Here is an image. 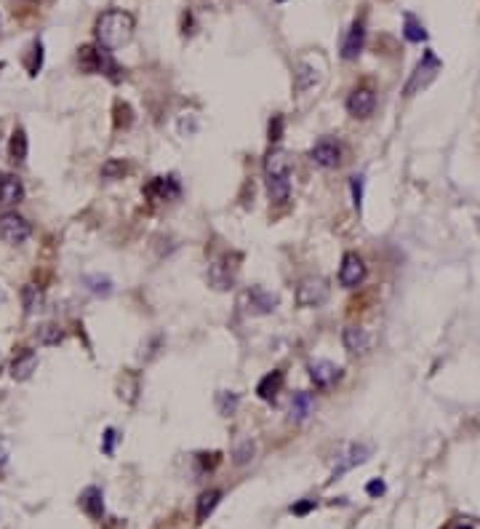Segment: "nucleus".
Returning a JSON list of instances; mask_svg holds the SVG:
<instances>
[{
	"label": "nucleus",
	"mask_w": 480,
	"mask_h": 529,
	"mask_svg": "<svg viewBox=\"0 0 480 529\" xmlns=\"http://www.w3.org/2000/svg\"><path fill=\"white\" fill-rule=\"evenodd\" d=\"M133 27H136V22H133L131 14L120 11V9H112V11H104L99 16L94 33H97L99 46H104V48H118V46L131 41Z\"/></svg>",
	"instance_id": "obj_1"
},
{
	"label": "nucleus",
	"mask_w": 480,
	"mask_h": 529,
	"mask_svg": "<svg viewBox=\"0 0 480 529\" xmlns=\"http://www.w3.org/2000/svg\"><path fill=\"white\" fill-rule=\"evenodd\" d=\"M77 65L83 73H99V75H107L109 80H120L118 62L104 46H83L77 54Z\"/></svg>",
	"instance_id": "obj_2"
},
{
	"label": "nucleus",
	"mask_w": 480,
	"mask_h": 529,
	"mask_svg": "<svg viewBox=\"0 0 480 529\" xmlns=\"http://www.w3.org/2000/svg\"><path fill=\"white\" fill-rule=\"evenodd\" d=\"M437 73H440V59H437L432 51H425L422 62L414 67V73H411L408 83H405V97H414L416 91H422V88L430 86L437 78Z\"/></svg>",
	"instance_id": "obj_3"
},
{
	"label": "nucleus",
	"mask_w": 480,
	"mask_h": 529,
	"mask_svg": "<svg viewBox=\"0 0 480 529\" xmlns=\"http://www.w3.org/2000/svg\"><path fill=\"white\" fill-rule=\"evenodd\" d=\"M30 235H33V225L24 220L22 214H16V211L0 214V238L6 243L19 246V243H24Z\"/></svg>",
	"instance_id": "obj_4"
},
{
	"label": "nucleus",
	"mask_w": 480,
	"mask_h": 529,
	"mask_svg": "<svg viewBox=\"0 0 480 529\" xmlns=\"http://www.w3.org/2000/svg\"><path fill=\"white\" fill-rule=\"evenodd\" d=\"M328 302V284L323 278H305L296 287V305L299 308H320Z\"/></svg>",
	"instance_id": "obj_5"
},
{
	"label": "nucleus",
	"mask_w": 480,
	"mask_h": 529,
	"mask_svg": "<svg viewBox=\"0 0 480 529\" xmlns=\"http://www.w3.org/2000/svg\"><path fill=\"white\" fill-rule=\"evenodd\" d=\"M366 281V262L363 257L355 252H347L342 257V267H339V284L347 289H355Z\"/></svg>",
	"instance_id": "obj_6"
},
{
	"label": "nucleus",
	"mask_w": 480,
	"mask_h": 529,
	"mask_svg": "<svg viewBox=\"0 0 480 529\" xmlns=\"http://www.w3.org/2000/svg\"><path fill=\"white\" fill-rule=\"evenodd\" d=\"M144 196L155 203H165V201H176L182 196V188L176 182V176H155L144 185Z\"/></svg>",
	"instance_id": "obj_7"
},
{
	"label": "nucleus",
	"mask_w": 480,
	"mask_h": 529,
	"mask_svg": "<svg viewBox=\"0 0 480 529\" xmlns=\"http://www.w3.org/2000/svg\"><path fill=\"white\" fill-rule=\"evenodd\" d=\"M373 110H376V94H373V88L360 86L347 97V112L352 118H369Z\"/></svg>",
	"instance_id": "obj_8"
},
{
	"label": "nucleus",
	"mask_w": 480,
	"mask_h": 529,
	"mask_svg": "<svg viewBox=\"0 0 480 529\" xmlns=\"http://www.w3.org/2000/svg\"><path fill=\"white\" fill-rule=\"evenodd\" d=\"M371 457V447H366V444H349L344 452L337 457V463H334V474H331V479H337V476L347 474L349 468H355V465H363L366 460Z\"/></svg>",
	"instance_id": "obj_9"
},
{
	"label": "nucleus",
	"mask_w": 480,
	"mask_h": 529,
	"mask_svg": "<svg viewBox=\"0 0 480 529\" xmlns=\"http://www.w3.org/2000/svg\"><path fill=\"white\" fill-rule=\"evenodd\" d=\"M312 164H317L320 169H337L342 164V144L334 139H320V142L310 150Z\"/></svg>",
	"instance_id": "obj_10"
},
{
	"label": "nucleus",
	"mask_w": 480,
	"mask_h": 529,
	"mask_svg": "<svg viewBox=\"0 0 480 529\" xmlns=\"http://www.w3.org/2000/svg\"><path fill=\"white\" fill-rule=\"evenodd\" d=\"M342 342H344V348H347L349 353L363 356V353L371 351L373 337L366 329H363V326H347V329L342 331Z\"/></svg>",
	"instance_id": "obj_11"
},
{
	"label": "nucleus",
	"mask_w": 480,
	"mask_h": 529,
	"mask_svg": "<svg viewBox=\"0 0 480 529\" xmlns=\"http://www.w3.org/2000/svg\"><path fill=\"white\" fill-rule=\"evenodd\" d=\"M310 377L317 388H331L342 377V369H339L334 361H326V358H317L310 364Z\"/></svg>",
	"instance_id": "obj_12"
},
{
	"label": "nucleus",
	"mask_w": 480,
	"mask_h": 529,
	"mask_svg": "<svg viewBox=\"0 0 480 529\" xmlns=\"http://www.w3.org/2000/svg\"><path fill=\"white\" fill-rule=\"evenodd\" d=\"M38 369V353L30 351V348H22V351L13 356V364H11V377L13 380H30L33 372Z\"/></svg>",
	"instance_id": "obj_13"
},
{
	"label": "nucleus",
	"mask_w": 480,
	"mask_h": 529,
	"mask_svg": "<svg viewBox=\"0 0 480 529\" xmlns=\"http://www.w3.org/2000/svg\"><path fill=\"white\" fill-rule=\"evenodd\" d=\"M264 176H291V158L285 150L275 147L264 158Z\"/></svg>",
	"instance_id": "obj_14"
},
{
	"label": "nucleus",
	"mask_w": 480,
	"mask_h": 529,
	"mask_svg": "<svg viewBox=\"0 0 480 529\" xmlns=\"http://www.w3.org/2000/svg\"><path fill=\"white\" fill-rule=\"evenodd\" d=\"M80 508H83V513L91 518H102L104 516V495H102V489L99 486H88V489H83V495H80Z\"/></svg>",
	"instance_id": "obj_15"
},
{
	"label": "nucleus",
	"mask_w": 480,
	"mask_h": 529,
	"mask_svg": "<svg viewBox=\"0 0 480 529\" xmlns=\"http://www.w3.org/2000/svg\"><path fill=\"white\" fill-rule=\"evenodd\" d=\"M283 383H285L283 372L275 369V372H270V375H264L262 380H259V385H256V396L262 398V401H275L278 393L283 390Z\"/></svg>",
	"instance_id": "obj_16"
},
{
	"label": "nucleus",
	"mask_w": 480,
	"mask_h": 529,
	"mask_svg": "<svg viewBox=\"0 0 480 529\" xmlns=\"http://www.w3.org/2000/svg\"><path fill=\"white\" fill-rule=\"evenodd\" d=\"M363 41H366V27H363V22H355L349 27L347 38H344L342 56H344V59H358V54L363 51Z\"/></svg>",
	"instance_id": "obj_17"
},
{
	"label": "nucleus",
	"mask_w": 480,
	"mask_h": 529,
	"mask_svg": "<svg viewBox=\"0 0 480 529\" xmlns=\"http://www.w3.org/2000/svg\"><path fill=\"white\" fill-rule=\"evenodd\" d=\"M24 198V185L19 176L6 174L3 176V185H0V203H19Z\"/></svg>",
	"instance_id": "obj_18"
},
{
	"label": "nucleus",
	"mask_w": 480,
	"mask_h": 529,
	"mask_svg": "<svg viewBox=\"0 0 480 529\" xmlns=\"http://www.w3.org/2000/svg\"><path fill=\"white\" fill-rule=\"evenodd\" d=\"M219 500H222V489H206L203 495L197 497V511H195L197 524H203V521L217 511Z\"/></svg>",
	"instance_id": "obj_19"
},
{
	"label": "nucleus",
	"mask_w": 480,
	"mask_h": 529,
	"mask_svg": "<svg viewBox=\"0 0 480 529\" xmlns=\"http://www.w3.org/2000/svg\"><path fill=\"white\" fill-rule=\"evenodd\" d=\"M312 407H315V398H312V393L299 390V393L294 396V401H291V420H294V422H302V420H307L310 415H312Z\"/></svg>",
	"instance_id": "obj_20"
},
{
	"label": "nucleus",
	"mask_w": 480,
	"mask_h": 529,
	"mask_svg": "<svg viewBox=\"0 0 480 529\" xmlns=\"http://www.w3.org/2000/svg\"><path fill=\"white\" fill-rule=\"evenodd\" d=\"M267 196L273 203H285L291 196V182L288 176H267Z\"/></svg>",
	"instance_id": "obj_21"
},
{
	"label": "nucleus",
	"mask_w": 480,
	"mask_h": 529,
	"mask_svg": "<svg viewBox=\"0 0 480 529\" xmlns=\"http://www.w3.org/2000/svg\"><path fill=\"white\" fill-rule=\"evenodd\" d=\"M249 302H251L253 313H270V310H275V305H278V297L275 294H267L264 289H251L249 292Z\"/></svg>",
	"instance_id": "obj_22"
},
{
	"label": "nucleus",
	"mask_w": 480,
	"mask_h": 529,
	"mask_svg": "<svg viewBox=\"0 0 480 529\" xmlns=\"http://www.w3.org/2000/svg\"><path fill=\"white\" fill-rule=\"evenodd\" d=\"M208 281L214 284V289H229V284H232V273H229V267L224 260H217V262L211 264V270H208Z\"/></svg>",
	"instance_id": "obj_23"
},
{
	"label": "nucleus",
	"mask_w": 480,
	"mask_h": 529,
	"mask_svg": "<svg viewBox=\"0 0 480 529\" xmlns=\"http://www.w3.org/2000/svg\"><path fill=\"white\" fill-rule=\"evenodd\" d=\"M9 153H11L13 164H24V161H27V134H24V129H16V132L11 134Z\"/></svg>",
	"instance_id": "obj_24"
},
{
	"label": "nucleus",
	"mask_w": 480,
	"mask_h": 529,
	"mask_svg": "<svg viewBox=\"0 0 480 529\" xmlns=\"http://www.w3.org/2000/svg\"><path fill=\"white\" fill-rule=\"evenodd\" d=\"M22 297H24V310H27V316H33V313H38L40 305H43V289L35 287V284H27V287L22 289Z\"/></svg>",
	"instance_id": "obj_25"
},
{
	"label": "nucleus",
	"mask_w": 480,
	"mask_h": 529,
	"mask_svg": "<svg viewBox=\"0 0 480 529\" xmlns=\"http://www.w3.org/2000/svg\"><path fill=\"white\" fill-rule=\"evenodd\" d=\"M403 35H405V41H411V43H422V41L427 38V30L422 27V22L416 19L414 14H405Z\"/></svg>",
	"instance_id": "obj_26"
},
{
	"label": "nucleus",
	"mask_w": 480,
	"mask_h": 529,
	"mask_svg": "<svg viewBox=\"0 0 480 529\" xmlns=\"http://www.w3.org/2000/svg\"><path fill=\"white\" fill-rule=\"evenodd\" d=\"M62 340H65V331H62V326H56V324H45V326L38 329V342L40 345H59Z\"/></svg>",
	"instance_id": "obj_27"
},
{
	"label": "nucleus",
	"mask_w": 480,
	"mask_h": 529,
	"mask_svg": "<svg viewBox=\"0 0 480 529\" xmlns=\"http://www.w3.org/2000/svg\"><path fill=\"white\" fill-rule=\"evenodd\" d=\"M86 284H88V289H91L94 294H99V297H107V294H112V281H109L107 276H88Z\"/></svg>",
	"instance_id": "obj_28"
},
{
	"label": "nucleus",
	"mask_w": 480,
	"mask_h": 529,
	"mask_svg": "<svg viewBox=\"0 0 480 529\" xmlns=\"http://www.w3.org/2000/svg\"><path fill=\"white\" fill-rule=\"evenodd\" d=\"M315 80H317V75H315V70H312L310 65L296 67V88H299V91H307V88L312 86Z\"/></svg>",
	"instance_id": "obj_29"
},
{
	"label": "nucleus",
	"mask_w": 480,
	"mask_h": 529,
	"mask_svg": "<svg viewBox=\"0 0 480 529\" xmlns=\"http://www.w3.org/2000/svg\"><path fill=\"white\" fill-rule=\"evenodd\" d=\"M126 171H129V166L123 164V161H115V158L102 166V176H104V179H120Z\"/></svg>",
	"instance_id": "obj_30"
},
{
	"label": "nucleus",
	"mask_w": 480,
	"mask_h": 529,
	"mask_svg": "<svg viewBox=\"0 0 480 529\" xmlns=\"http://www.w3.org/2000/svg\"><path fill=\"white\" fill-rule=\"evenodd\" d=\"M217 407L222 415H232L235 407H238V396H235V393H227V390H222V393L217 396Z\"/></svg>",
	"instance_id": "obj_31"
},
{
	"label": "nucleus",
	"mask_w": 480,
	"mask_h": 529,
	"mask_svg": "<svg viewBox=\"0 0 480 529\" xmlns=\"http://www.w3.org/2000/svg\"><path fill=\"white\" fill-rule=\"evenodd\" d=\"M118 439H120V436H118V430H115V428L104 430V436H102V452L107 454V457H109V454H115V444H118Z\"/></svg>",
	"instance_id": "obj_32"
},
{
	"label": "nucleus",
	"mask_w": 480,
	"mask_h": 529,
	"mask_svg": "<svg viewBox=\"0 0 480 529\" xmlns=\"http://www.w3.org/2000/svg\"><path fill=\"white\" fill-rule=\"evenodd\" d=\"M40 67H43V46L40 43H35L33 46V62H30V75H38L40 73Z\"/></svg>",
	"instance_id": "obj_33"
},
{
	"label": "nucleus",
	"mask_w": 480,
	"mask_h": 529,
	"mask_svg": "<svg viewBox=\"0 0 480 529\" xmlns=\"http://www.w3.org/2000/svg\"><path fill=\"white\" fill-rule=\"evenodd\" d=\"M115 115H118V118H115V123H118V126H129V123H131V107H129V105H123V102H118V105H115Z\"/></svg>",
	"instance_id": "obj_34"
},
{
	"label": "nucleus",
	"mask_w": 480,
	"mask_h": 529,
	"mask_svg": "<svg viewBox=\"0 0 480 529\" xmlns=\"http://www.w3.org/2000/svg\"><path fill=\"white\" fill-rule=\"evenodd\" d=\"M283 118L280 115H273V121H270V142H280V137H283Z\"/></svg>",
	"instance_id": "obj_35"
},
{
	"label": "nucleus",
	"mask_w": 480,
	"mask_h": 529,
	"mask_svg": "<svg viewBox=\"0 0 480 529\" xmlns=\"http://www.w3.org/2000/svg\"><path fill=\"white\" fill-rule=\"evenodd\" d=\"M251 454H253V444H251V441H246L238 452H235V463H238V465L249 463V460H251Z\"/></svg>",
	"instance_id": "obj_36"
},
{
	"label": "nucleus",
	"mask_w": 480,
	"mask_h": 529,
	"mask_svg": "<svg viewBox=\"0 0 480 529\" xmlns=\"http://www.w3.org/2000/svg\"><path fill=\"white\" fill-rule=\"evenodd\" d=\"M315 506H317L315 500H302V503L291 506V513H294V516H307V513H310V511H312Z\"/></svg>",
	"instance_id": "obj_37"
},
{
	"label": "nucleus",
	"mask_w": 480,
	"mask_h": 529,
	"mask_svg": "<svg viewBox=\"0 0 480 529\" xmlns=\"http://www.w3.org/2000/svg\"><path fill=\"white\" fill-rule=\"evenodd\" d=\"M352 198H355V206L360 209V201H363V176H352Z\"/></svg>",
	"instance_id": "obj_38"
},
{
	"label": "nucleus",
	"mask_w": 480,
	"mask_h": 529,
	"mask_svg": "<svg viewBox=\"0 0 480 529\" xmlns=\"http://www.w3.org/2000/svg\"><path fill=\"white\" fill-rule=\"evenodd\" d=\"M366 492H369L371 497H379V495H384V492H387V486H384V481L373 479V481H369V484H366Z\"/></svg>",
	"instance_id": "obj_39"
},
{
	"label": "nucleus",
	"mask_w": 480,
	"mask_h": 529,
	"mask_svg": "<svg viewBox=\"0 0 480 529\" xmlns=\"http://www.w3.org/2000/svg\"><path fill=\"white\" fill-rule=\"evenodd\" d=\"M446 529H475V521H472V518H457V521H451Z\"/></svg>",
	"instance_id": "obj_40"
},
{
	"label": "nucleus",
	"mask_w": 480,
	"mask_h": 529,
	"mask_svg": "<svg viewBox=\"0 0 480 529\" xmlns=\"http://www.w3.org/2000/svg\"><path fill=\"white\" fill-rule=\"evenodd\" d=\"M6 463H9V444L0 439V468H6Z\"/></svg>",
	"instance_id": "obj_41"
},
{
	"label": "nucleus",
	"mask_w": 480,
	"mask_h": 529,
	"mask_svg": "<svg viewBox=\"0 0 480 529\" xmlns=\"http://www.w3.org/2000/svg\"><path fill=\"white\" fill-rule=\"evenodd\" d=\"M3 176H6V174H0V185H3Z\"/></svg>",
	"instance_id": "obj_42"
},
{
	"label": "nucleus",
	"mask_w": 480,
	"mask_h": 529,
	"mask_svg": "<svg viewBox=\"0 0 480 529\" xmlns=\"http://www.w3.org/2000/svg\"><path fill=\"white\" fill-rule=\"evenodd\" d=\"M0 70H3V62H0Z\"/></svg>",
	"instance_id": "obj_43"
},
{
	"label": "nucleus",
	"mask_w": 480,
	"mask_h": 529,
	"mask_svg": "<svg viewBox=\"0 0 480 529\" xmlns=\"http://www.w3.org/2000/svg\"><path fill=\"white\" fill-rule=\"evenodd\" d=\"M0 364H3V358H0Z\"/></svg>",
	"instance_id": "obj_44"
}]
</instances>
